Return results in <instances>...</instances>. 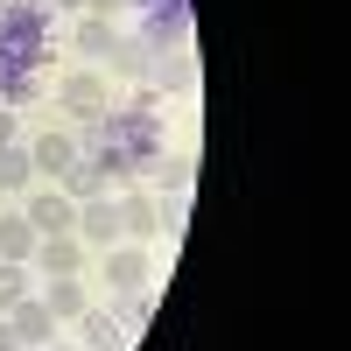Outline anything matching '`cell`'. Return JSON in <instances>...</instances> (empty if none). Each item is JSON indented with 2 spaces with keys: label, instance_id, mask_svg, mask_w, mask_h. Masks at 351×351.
I'll list each match as a JSON object with an SVG mask.
<instances>
[{
  "label": "cell",
  "instance_id": "cell-24",
  "mask_svg": "<svg viewBox=\"0 0 351 351\" xmlns=\"http://www.w3.org/2000/svg\"><path fill=\"white\" fill-rule=\"evenodd\" d=\"M49 8H84V0H49Z\"/></svg>",
  "mask_w": 351,
  "mask_h": 351
},
{
  "label": "cell",
  "instance_id": "cell-2",
  "mask_svg": "<svg viewBox=\"0 0 351 351\" xmlns=\"http://www.w3.org/2000/svg\"><path fill=\"white\" fill-rule=\"evenodd\" d=\"M92 260L106 267V288H112V295H127V288H148V246L120 239V246H106V253H92Z\"/></svg>",
  "mask_w": 351,
  "mask_h": 351
},
{
  "label": "cell",
  "instance_id": "cell-6",
  "mask_svg": "<svg viewBox=\"0 0 351 351\" xmlns=\"http://www.w3.org/2000/svg\"><path fill=\"white\" fill-rule=\"evenodd\" d=\"M8 324H14L21 351H49V337H56V316L43 309V295H28V302H14V309H8Z\"/></svg>",
  "mask_w": 351,
  "mask_h": 351
},
{
  "label": "cell",
  "instance_id": "cell-5",
  "mask_svg": "<svg viewBox=\"0 0 351 351\" xmlns=\"http://www.w3.org/2000/svg\"><path fill=\"white\" fill-rule=\"evenodd\" d=\"M84 260H92V246H84L77 232H56V239H36V267H43V281H49V274H84Z\"/></svg>",
  "mask_w": 351,
  "mask_h": 351
},
{
  "label": "cell",
  "instance_id": "cell-10",
  "mask_svg": "<svg viewBox=\"0 0 351 351\" xmlns=\"http://www.w3.org/2000/svg\"><path fill=\"white\" fill-rule=\"evenodd\" d=\"M56 99H64L71 112H99V106H106V77H99V71H71L64 84H56Z\"/></svg>",
  "mask_w": 351,
  "mask_h": 351
},
{
  "label": "cell",
  "instance_id": "cell-7",
  "mask_svg": "<svg viewBox=\"0 0 351 351\" xmlns=\"http://www.w3.org/2000/svg\"><path fill=\"white\" fill-rule=\"evenodd\" d=\"M36 295H43V309L56 316V324H77V316L92 309V302H84V281H77V274H49Z\"/></svg>",
  "mask_w": 351,
  "mask_h": 351
},
{
  "label": "cell",
  "instance_id": "cell-15",
  "mask_svg": "<svg viewBox=\"0 0 351 351\" xmlns=\"http://www.w3.org/2000/svg\"><path fill=\"white\" fill-rule=\"evenodd\" d=\"M28 183H36V162H28L21 141H8L0 148V190H28Z\"/></svg>",
  "mask_w": 351,
  "mask_h": 351
},
{
  "label": "cell",
  "instance_id": "cell-22",
  "mask_svg": "<svg viewBox=\"0 0 351 351\" xmlns=\"http://www.w3.org/2000/svg\"><path fill=\"white\" fill-rule=\"evenodd\" d=\"M8 141H14V112L0 106V148H8Z\"/></svg>",
  "mask_w": 351,
  "mask_h": 351
},
{
  "label": "cell",
  "instance_id": "cell-9",
  "mask_svg": "<svg viewBox=\"0 0 351 351\" xmlns=\"http://www.w3.org/2000/svg\"><path fill=\"white\" fill-rule=\"evenodd\" d=\"M77 155H84V148H77V134H43V141H28V162L49 169V176H64Z\"/></svg>",
  "mask_w": 351,
  "mask_h": 351
},
{
  "label": "cell",
  "instance_id": "cell-21",
  "mask_svg": "<svg viewBox=\"0 0 351 351\" xmlns=\"http://www.w3.org/2000/svg\"><path fill=\"white\" fill-rule=\"evenodd\" d=\"M0 351H21V337H14V324L0 316Z\"/></svg>",
  "mask_w": 351,
  "mask_h": 351
},
{
  "label": "cell",
  "instance_id": "cell-16",
  "mask_svg": "<svg viewBox=\"0 0 351 351\" xmlns=\"http://www.w3.org/2000/svg\"><path fill=\"white\" fill-rule=\"evenodd\" d=\"M77 49H84V56H112V49H120V28H112L106 14H92V21L77 28Z\"/></svg>",
  "mask_w": 351,
  "mask_h": 351
},
{
  "label": "cell",
  "instance_id": "cell-8",
  "mask_svg": "<svg viewBox=\"0 0 351 351\" xmlns=\"http://www.w3.org/2000/svg\"><path fill=\"white\" fill-rule=\"evenodd\" d=\"M77 337H84V351H127V344H134L127 324H120V316H106V309H84V316H77Z\"/></svg>",
  "mask_w": 351,
  "mask_h": 351
},
{
  "label": "cell",
  "instance_id": "cell-18",
  "mask_svg": "<svg viewBox=\"0 0 351 351\" xmlns=\"http://www.w3.org/2000/svg\"><path fill=\"white\" fill-rule=\"evenodd\" d=\"M36 99H43V84L28 71H0V106H36Z\"/></svg>",
  "mask_w": 351,
  "mask_h": 351
},
{
  "label": "cell",
  "instance_id": "cell-12",
  "mask_svg": "<svg viewBox=\"0 0 351 351\" xmlns=\"http://www.w3.org/2000/svg\"><path fill=\"white\" fill-rule=\"evenodd\" d=\"M106 183H112V176H106V169H99L92 155H77V162L64 169V197H71V204H84V197H99Z\"/></svg>",
  "mask_w": 351,
  "mask_h": 351
},
{
  "label": "cell",
  "instance_id": "cell-1",
  "mask_svg": "<svg viewBox=\"0 0 351 351\" xmlns=\"http://www.w3.org/2000/svg\"><path fill=\"white\" fill-rule=\"evenodd\" d=\"M71 232H77V239L92 246V253L120 246V197H106V190H99V197H84V204H77V225H71Z\"/></svg>",
  "mask_w": 351,
  "mask_h": 351
},
{
  "label": "cell",
  "instance_id": "cell-14",
  "mask_svg": "<svg viewBox=\"0 0 351 351\" xmlns=\"http://www.w3.org/2000/svg\"><path fill=\"white\" fill-rule=\"evenodd\" d=\"M36 295V274H28V260H0V316H8L14 302Z\"/></svg>",
  "mask_w": 351,
  "mask_h": 351
},
{
  "label": "cell",
  "instance_id": "cell-23",
  "mask_svg": "<svg viewBox=\"0 0 351 351\" xmlns=\"http://www.w3.org/2000/svg\"><path fill=\"white\" fill-rule=\"evenodd\" d=\"M84 8H92V14H112V8H127V0H84Z\"/></svg>",
  "mask_w": 351,
  "mask_h": 351
},
{
  "label": "cell",
  "instance_id": "cell-13",
  "mask_svg": "<svg viewBox=\"0 0 351 351\" xmlns=\"http://www.w3.org/2000/svg\"><path fill=\"white\" fill-rule=\"evenodd\" d=\"M0 260H36V225H28L21 211L0 218Z\"/></svg>",
  "mask_w": 351,
  "mask_h": 351
},
{
  "label": "cell",
  "instance_id": "cell-4",
  "mask_svg": "<svg viewBox=\"0 0 351 351\" xmlns=\"http://www.w3.org/2000/svg\"><path fill=\"white\" fill-rule=\"evenodd\" d=\"M120 239H134V246H155L162 239V204L155 197H141V190L120 197Z\"/></svg>",
  "mask_w": 351,
  "mask_h": 351
},
{
  "label": "cell",
  "instance_id": "cell-3",
  "mask_svg": "<svg viewBox=\"0 0 351 351\" xmlns=\"http://www.w3.org/2000/svg\"><path fill=\"white\" fill-rule=\"evenodd\" d=\"M21 218L36 225V239H56V232H71V225H77V204H71L64 190H36Z\"/></svg>",
  "mask_w": 351,
  "mask_h": 351
},
{
  "label": "cell",
  "instance_id": "cell-25",
  "mask_svg": "<svg viewBox=\"0 0 351 351\" xmlns=\"http://www.w3.org/2000/svg\"><path fill=\"white\" fill-rule=\"evenodd\" d=\"M49 351H84V344H49Z\"/></svg>",
  "mask_w": 351,
  "mask_h": 351
},
{
  "label": "cell",
  "instance_id": "cell-11",
  "mask_svg": "<svg viewBox=\"0 0 351 351\" xmlns=\"http://www.w3.org/2000/svg\"><path fill=\"white\" fill-rule=\"evenodd\" d=\"M148 77L162 84V92H190V84H197V64H190L183 49H169V56L155 49V64H148Z\"/></svg>",
  "mask_w": 351,
  "mask_h": 351
},
{
  "label": "cell",
  "instance_id": "cell-17",
  "mask_svg": "<svg viewBox=\"0 0 351 351\" xmlns=\"http://www.w3.org/2000/svg\"><path fill=\"white\" fill-rule=\"evenodd\" d=\"M120 324H127V337L155 324V295H148V288H127V295H120Z\"/></svg>",
  "mask_w": 351,
  "mask_h": 351
},
{
  "label": "cell",
  "instance_id": "cell-20",
  "mask_svg": "<svg viewBox=\"0 0 351 351\" xmlns=\"http://www.w3.org/2000/svg\"><path fill=\"white\" fill-rule=\"evenodd\" d=\"M176 232H183V197L162 204V239H176Z\"/></svg>",
  "mask_w": 351,
  "mask_h": 351
},
{
  "label": "cell",
  "instance_id": "cell-19",
  "mask_svg": "<svg viewBox=\"0 0 351 351\" xmlns=\"http://www.w3.org/2000/svg\"><path fill=\"white\" fill-rule=\"evenodd\" d=\"M148 169L162 176V190H169V197H183V190H190V162H176V155H169V162H148Z\"/></svg>",
  "mask_w": 351,
  "mask_h": 351
}]
</instances>
